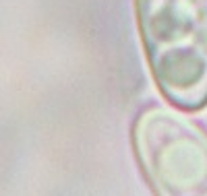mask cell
<instances>
[{
  "label": "cell",
  "instance_id": "cell-1",
  "mask_svg": "<svg viewBox=\"0 0 207 196\" xmlns=\"http://www.w3.org/2000/svg\"><path fill=\"white\" fill-rule=\"evenodd\" d=\"M153 83L182 112L207 108V0H135Z\"/></svg>",
  "mask_w": 207,
  "mask_h": 196
},
{
  "label": "cell",
  "instance_id": "cell-2",
  "mask_svg": "<svg viewBox=\"0 0 207 196\" xmlns=\"http://www.w3.org/2000/svg\"><path fill=\"white\" fill-rule=\"evenodd\" d=\"M133 147L155 196H207V132L195 122L147 108L133 124Z\"/></svg>",
  "mask_w": 207,
  "mask_h": 196
}]
</instances>
